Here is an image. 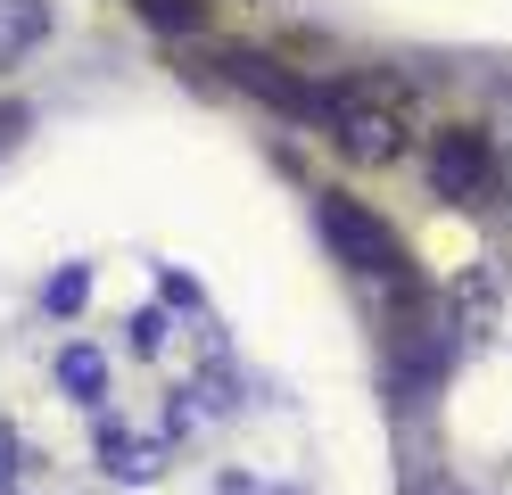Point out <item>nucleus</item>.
Wrapping results in <instances>:
<instances>
[{
    "mask_svg": "<svg viewBox=\"0 0 512 495\" xmlns=\"http://www.w3.org/2000/svg\"><path fill=\"white\" fill-rule=\"evenodd\" d=\"M323 132L339 141V157H356V165H397L413 149V132H422V99L397 75H347V83H331Z\"/></svg>",
    "mask_w": 512,
    "mask_h": 495,
    "instance_id": "nucleus-1",
    "label": "nucleus"
},
{
    "mask_svg": "<svg viewBox=\"0 0 512 495\" xmlns=\"http://www.w3.org/2000/svg\"><path fill=\"white\" fill-rule=\"evenodd\" d=\"M314 223H323V240L331 256L347 264V273H364V281H389L397 297H413V264H405V240L389 223H380L364 198H347V190H323L314 198Z\"/></svg>",
    "mask_w": 512,
    "mask_h": 495,
    "instance_id": "nucleus-2",
    "label": "nucleus"
},
{
    "mask_svg": "<svg viewBox=\"0 0 512 495\" xmlns=\"http://www.w3.org/2000/svg\"><path fill=\"white\" fill-rule=\"evenodd\" d=\"M215 66H223V83L256 91L273 116H298V124H306V116H314V124L331 116V91H323V83H306V75H290V66H281L273 50H248V42H232V50H215Z\"/></svg>",
    "mask_w": 512,
    "mask_h": 495,
    "instance_id": "nucleus-3",
    "label": "nucleus"
},
{
    "mask_svg": "<svg viewBox=\"0 0 512 495\" xmlns=\"http://www.w3.org/2000/svg\"><path fill=\"white\" fill-rule=\"evenodd\" d=\"M496 182V141L479 124H446L430 141V190L438 198H488Z\"/></svg>",
    "mask_w": 512,
    "mask_h": 495,
    "instance_id": "nucleus-4",
    "label": "nucleus"
},
{
    "mask_svg": "<svg viewBox=\"0 0 512 495\" xmlns=\"http://www.w3.org/2000/svg\"><path fill=\"white\" fill-rule=\"evenodd\" d=\"M42 33H50V9H42V0H0V66L25 58Z\"/></svg>",
    "mask_w": 512,
    "mask_h": 495,
    "instance_id": "nucleus-5",
    "label": "nucleus"
},
{
    "mask_svg": "<svg viewBox=\"0 0 512 495\" xmlns=\"http://www.w3.org/2000/svg\"><path fill=\"white\" fill-rule=\"evenodd\" d=\"M133 9H141L157 33H207V17H215L207 0H133Z\"/></svg>",
    "mask_w": 512,
    "mask_h": 495,
    "instance_id": "nucleus-6",
    "label": "nucleus"
},
{
    "mask_svg": "<svg viewBox=\"0 0 512 495\" xmlns=\"http://www.w3.org/2000/svg\"><path fill=\"white\" fill-rule=\"evenodd\" d=\"M58 380H67L75 396H100V380H108V363H100V347H67V355H58Z\"/></svg>",
    "mask_w": 512,
    "mask_h": 495,
    "instance_id": "nucleus-7",
    "label": "nucleus"
},
{
    "mask_svg": "<svg viewBox=\"0 0 512 495\" xmlns=\"http://www.w3.org/2000/svg\"><path fill=\"white\" fill-rule=\"evenodd\" d=\"M100 454H108V471H116V479H149V471H157V454L133 446V438H100Z\"/></svg>",
    "mask_w": 512,
    "mask_h": 495,
    "instance_id": "nucleus-8",
    "label": "nucleus"
},
{
    "mask_svg": "<svg viewBox=\"0 0 512 495\" xmlns=\"http://www.w3.org/2000/svg\"><path fill=\"white\" fill-rule=\"evenodd\" d=\"M83 289H91V281H83V264H67V273L50 281V297H42V306H50V314H75V306H83Z\"/></svg>",
    "mask_w": 512,
    "mask_h": 495,
    "instance_id": "nucleus-9",
    "label": "nucleus"
},
{
    "mask_svg": "<svg viewBox=\"0 0 512 495\" xmlns=\"http://www.w3.org/2000/svg\"><path fill=\"white\" fill-rule=\"evenodd\" d=\"M17 132H25V108H17V99H0V149H17Z\"/></svg>",
    "mask_w": 512,
    "mask_h": 495,
    "instance_id": "nucleus-10",
    "label": "nucleus"
},
{
    "mask_svg": "<svg viewBox=\"0 0 512 495\" xmlns=\"http://www.w3.org/2000/svg\"><path fill=\"white\" fill-rule=\"evenodd\" d=\"M0 487H9V438H0Z\"/></svg>",
    "mask_w": 512,
    "mask_h": 495,
    "instance_id": "nucleus-11",
    "label": "nucleus"
}]
</instances>
